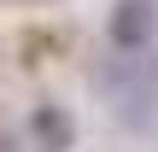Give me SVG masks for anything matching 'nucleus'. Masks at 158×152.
Instances as JSON below:
<instances>
[{"mask_svg":"<svg viewBox=\"0 0 158 152\" xmlns=\"http://www.w3.org/2000/svg\"><path fill=\"white\" fill-rule=\"evenodd\" d=\"M100 88H106V100L117 105V117H123L129 129H141V123L152 117V100H158V59H147V53H117V59H106Z\"/></svg>","mask_w":158,"mask_h":152,"instance_id":"1","label":"nucleus"},{"mask_svg":"<svg viewBox=\"0 0 158 152\" xmlns=\"http://www.w3.org/2000/svg\"><path fill=\"white\" fill-rule=\"evenodd\" d=\"M152 0H117V12H111V41H117V53H147V41H152Z\"/></svg>","mask_w":158,"mask_h":152,"instance_id":"2","label":"nucleus"},{"mask_svg":"<svg viewBox=\"0 0 158 152\" xmlns=\"http://www.w3.org/2000/svg\"><path fill=\"white\" fill-rule=\"evenodd\" d=\"M29 129H35L41 152H70V141H76V117H70V111H59V105H41Z\"/></svg>","mask_w":158,"mask_h":152,"instance_id":"3","label":"nucleus"}]
</instances>
